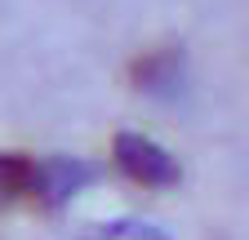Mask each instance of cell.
Returning a JSON list of instances; mask_svg holds the SVG:
<instances>
[{"label":"cell","instance_id":"3","mask_svg":"<svg viewBox=\"0 0 249 240\" xmlns=\"http://www.w3.org/2000/svg\"><path fill=\"white\" fill-rule=\"evenodd\" d=\"M182 76H187V67H182L178 49H151L134 63V85L156 94V98H174L182 89Z\"/></svg>","mask_w":249,"mask_h":240},{"label":"cell","instance_id":"2","mask_svg":"<svg viewBox=\"0 0 249 240\" xmlns=\"http://www.w3.org/2000/svg\"><path fill=\"white\" fill-rule=\"evenodd\" d=\"M93 169L89 160H76V156H45V160H31V196H36L40 205L58 209L67 205L80 187L93 183Z\"/></svg>","mask_w":249,"mask_h":240},{"label":"cell","instance_id":"1","mask_svg":"<svg viewBox=\"0 0 249 240\" xmlns=\"http://www.w3.org/2000/svg\"><path fill=\"white\" fill-rule=\"evenodd\" d=\"M111 156H116L120 173L134 178V183H142V187H174L182 178L178 160L165 152L160 142H151L147 134H116Z\"/></svg>","mask_w":249,"mask_h":240},{"label":"cell","instance_id":"5","mask_svg":"<svg viewBox=\"0 0 249 240\" xmlns=\"http://www.w3.org/2000/svg\"><path fill=\"white\" fill-rule=\"evenodd\" d=\"M89 240H165L156 227H147V223H107V227H98Z\"/></svg>","mask_w":249,"mask_h":240},{"label":"cell","instance_id":"4","mask_svg":"<svg viewBox=\"0 0 249 240\" xmlns=\"http://www.w3.org/2000/svg\"><path fill=\"white\" fill-rule=\"evenodd\" d=\"M31 196V160L18 152H0V209Z\"/></svg>","mask_w":249,"mask_h":240}]
</instances>
